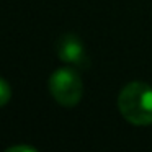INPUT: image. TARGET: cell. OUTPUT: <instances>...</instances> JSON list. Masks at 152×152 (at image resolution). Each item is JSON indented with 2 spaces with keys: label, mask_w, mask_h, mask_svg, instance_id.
Segmentation results:
<instances>
[{
  "label": "cell",
  "mask_w": 152,
  "mask_h": 152,
  "mask_svg": "<svg viewBox=\"0 0 152 152\" xmlns=\"http://www.w3.org/2000/svg\"><path fill=\"white\" fill-rule=\"evenodd\" d=\"M118 108L131 124L145 126L152 123V87L144 82H131L119 92Z\"/></svg>",
  "instance_id": "1"
},
{
  "label": "cell",
  "mask_w": 152,
  "mask_h": 152,
  "mask_svg": "<svg viewBox=\"0 0 152 152\" xmlns=\"http://www.w3.org/2000/svg\"><path fill=\"white\" fill-rule=\"evenodd\" d=\"M49 92L62 106H75L83 95V82L70 67L57 69L49 79Z\"/></svg>",
  "instance_id": "2"
},
{
  "label": "cell",
  "mask_w": 152,
  "mask_h": 152,
  "mask_svg": "<svg viewBox=\"0 0 152 152\" xmlns=\"http://www.w3.org/2000/svg\"><path fill=\"white\" fill-rule=\"evenodd\" d=\"M56 53L62 62L70 64V66L83 67L88 62L87 53H85V46L80 41V38L74 33H66L57 39Z\"/></svg>",
  "instance_id": "3"
},
{
  "label": "cell",
  "mask_w": 152,
  "mask_h": 152,
  "mask_svg": "<svg viewBox=\"0 0 152 152\" xmlns=\"http://www.w3.org/2000/svg\"><path fill=\"white\" fill-rule=\"evenodd\" d=\"M10 96H12L10 85H8L7 80H4L0 77V106L7 105V103L10 102Z\"/></svg>",
  "instance_id": "4"
},
{
  "label": "cell",
  "mask_w": 152,
  "mask_h": 152,
  "mask_svg": "<svg viewBox=\"0 0 152 152\" xmlns=\"http://www.w3.org/2000/svg\"><path fill=\"white\" fill-rule=\"evenodd\" d=\"M8 152H15V151H26V152H36V147L33 145H12L7 149Z\"/></svg>",
  "instance_id": "5"
}]
</instances>
